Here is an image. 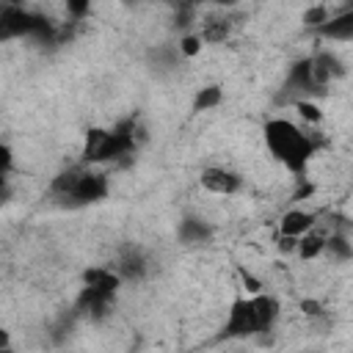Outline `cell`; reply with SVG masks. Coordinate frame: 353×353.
<instances>
[{
	"mask_svg": "<svg viewBox=\"0 0 353 353\" xmlns=\"http://www.w3.org/2000/svg\"><path fill=\"white\" fill-rule=\"evenodd\" d=\"M6 179H8V176H0V185H3V182H6Z\"/></svg>",
	"mask_w": 353,
	"mask_h": 353,
	"instance_id": "obj_24",
	"label": "cell"
},
{
	"mask_svg": "<svg viewBox=\"0 0 353 353\" xmlns=\"http://www.w3.org/2000/svg\"><path fill=\"white\" fill-rule=\"evenodd\" d=\"M309 229H314V212H309V210L292 207V210H287V212L279 218V237L298 240V237H303Z\"/></svg>",
	"mask_w": 353,
	"mask_h": 353,
	"instance_id": "obj_9",
	"label": "cell"
},
{
	"mask_svg": "<svg viewBox=\"0 0 353 353\" xmlns=\"http://www.w3.org/2000/svg\"><path fill=\"white\" fill-rule=\"evenodd\" d=\"M301 309H303V314H309V317H317V314H323V303H320V301H314V298H306V301H301Z\"/></svg>",
	"mask_w": 353,
	"mask_h": 353,
	"instance_id": "obj_20",
	"label": "cell"
},
{
	"mask_svg": "<svg viewBox=\"0 0 353 353\" xmlns=\"http://www.w3.org/2000/svg\"><path fill=\"white\" fill-rule=\"evenodd\" d=\"M143 138V130L138 127L135 119H124L116 127H91L85 132L83 149H80V160L83 163H113L121 157H132V152L138 149Z\"/></svg>",
	"mask_w": 353,
	"mask_h": 353,
	"instance_id": "obj_3",
	"label": "cell"
},
{
	"mask_svg": "<svg viewBox=\"0 0 353 353\" xmlns=\"http://www.w3.org/2000/svg\"><path fill=\"white\" fill-rule=\"evenodd\" d=\"M52 22L25 6H3L0 8V41L22 39V36H50Z\"/></svg>",
	"mask_w": 353,
	"mask_h": 353,
	"instance_id": "obj_5",
	"label": "cell"
},
{
	"mask_svg": "<svg viewBox=\"0 0 353 353\" xmlns=\"http://www.w3.org/2000/svg\"><path fill=\"white\" fill-rule=\"evenodd\" d=\"M229 30H232V25H229L226 19H215V22H207V25L199 30V36H201L204 44H221V41L229 36Z\"/></svg>",
	"mask_w": 353,
	"mask_h": 353,
	"instance_id": "obj_15",
	"label": "cell"
},
{
	"mask_svg": "<svg viewBox=\"0 0 353 353\" xmlns=\"http://www.w3.org/2000/svg\"><path fill=\"white\" fill-rule=\"evenodd\" d=\"M212 237V226L201 218H185L179 223V240L182 243H207Z\"/></svg>",
	"mask_w": 353,
	"mask_h": 353,
	"instance_id": "obj_12",
	"label": "cell"
},
{
	"mask_svg": "<svg viewBox=\"0 0 353 353\" xmlns=\"http://www.w3.org/2000/svg\"><path fill=\"white\" fill-rule=\"evenodd\" d=\"M0 353H17V350H14V347H6V350H0Z\"/></svg>",
	"mask_w": 353,
	"mask_h": 353,
	"instance_id": "obj_23",
	"label": "cell"
},
{
	"mask_svg": "<svg viewBox=\"0 0 353 353\" xmlns=\"http://www.w3.org/2000/svg\"><path fill=\"white\" fill-rule=\"evenodd\" d=\"M331 14H334V11H331L328 6H323V3H320V6H309V8H306V14H303V25H306V28H312V30H317V28H320Z\"/></svg>",
	"mask_w": 353,
	"mask_h": 353,
	"instance_id": "obj_17",
	"label": "cell"
},
{
	"mask_svg": "<svg viewBox=\"0 0 353 353\" xmlns=\"http://www.w3.org/2000/svg\"><path fill=\"white\" fill-rule=\"evenodd\" d=\"M325 251H331V254H334L336 259H342V262H347V259L353 256V248H350V243H347L345 234H331L328 243H325Z\"/></svg>",
	"mask_w": 353,
	"mask_h": 353,
	"instance_id": "obj_16",
	"label": "cell"
},
{
	"mask_svg": "<svg viewBox=\"0 0 353 353\" xmlns=\"http://www.w3.org/2000/svg\"><path fill=\"white\" fill-rule=\"evenodd\" d=\"M66 11H72L74 19H80L83 14H88V3H66Z\"/></svg>",
	"mask_w": 353,
	"mask_h": 353,
	"instance_id": "obj_21",
	"label": "cell"
},
{
	"mask_svg": "<svg viewBox=\"0 0 353 353\" xmlns=\"http://www.w3.org/2000/svg\"><path fill=\"white\" fill-rule=\"evenodd\" d=\"M201 47H204V41H201L199 33H185V36L179 39V44H176V50H179L182 58H196V55L201 52Z\"/></svg>",
	"mask_w": 353,
	"mask_h": 353,
	"instance_id": "obj_18",
	"label": "cell"
},
{
	"mask_svg": "<svg viewBox=\"0 0 353 353\" xmlns=\"http://www.w3.org/2000/svg\"><path fill=\"white\" fill-rule=\"evenodd\" d=\"M317 33L323 39H331V41H350L353 39V8H345L339 14H331L317 28Z\"/></svg>",
	"mask_w": 353,
	"mask_h": 353,
	"instance_id": "obj_10",
	"label": "cell"
},
{
	"mask_svg": "<svg viewBox=\"0 0 353 353\" xmlns=\"http://www.w3.org/2000/svg\"><path fill=\"white\" fill-rule=\"evenodd\" d=\"M14 171V152L8 143L0 141V176H8Z\"/></svg>",
	"mask_w": 353,
	"mask_h": 353,
	"instance_id": "obj_19",
	"label": "cell"
},
{
	"mask_svg": "<svg viewBox=\"0 0 353 353\" xmlns=\"http://www.w3.org/2000/svg\"><path fill=\"white\" fill-rule=\"evenodd\" d=\"M221 102H223L221 85H204V88H199V94L193 97V110H196V113H204V110L218 108Z\"/></svg>",
	"mask_w": 353,
	"mask_h": 353,
	"instance_id": "obj_13",
	"label": "cell"
},
{
	"mask_svg": "<svg viewBox=\"0 0 353 353\" xmlns=\"http://www.w3.org/2000/svg\"><path fill=\"white\" fill-rule=\"evenodd\" d=\"M50 190L55 196H61L63 201H69V204H97V201L108 199L110 182H108V174H102V171L69 168V171H61L52 179Z\"/></svg>",
	"mask_w": 353,
	"mask_h": 353,
	"instance_id": "obj_4",
	"label": "cell"
},
{
	"mask_svg": "<svg viewBox=\"0 0 353 353\" xmlns=\"http://www.w3.org/2000/svg\"><path fill=\"white\" fill-rule=\"evenodd\" d=\"M309 66H312V80H314V85H317L320 91H325L328 83H334L336 77L345 74L342 61H339L334 52H328V50H320V52L309 55Z\"/></svg>",
	"mask_w": 353,
	"mask_h": 353,
	"instance_id": "obj_8",
	"label": "cell"
},
{
	"mask_svg": "<svg viewBox=\"0 0 353 353\" xmlns=\"http://www.w3.org/2000/svg\"><path fill=\"white\" fill-rule=\"evenodd\" d=\"M325 243H328V234L320 232V229H309L303 237L295 240V254L301 259H317L320 254H325Z\"/></svg>",
	"mask_w": 353,
	"mask_h": 353,
	"instance_id": "obj_11",
	"label": "cell"
},
{
	"mask_svg": "<svg viewBox=\"0 0 353 353\" xmlns=\"http://www.w3.org/2000/svg\"><path fill=\"white\" fill-rule=\"evenodd\" d=\"M6 347H11V334L0 325V350H6Z\"/></svg>",
	"mask_w": 353,
	"mask_h": 353,
	"instance_id": "obj_22",
	"label": "cell"
},
{
	"mask_svg": "<svg viewBox=\"0 0 353 353\" xmlns=\"http://www.w3.org/2000/svg\"><path fill=\"white\" fill-rule=\"evenodd\" d=\"M119 287H121V276L116 270H110V268L91 265V268L83 270V290H88V292H97V295L113 301V295L119 292Z\"/></svg>",
	"mask_w": 353,
	"mask_h": 353,
	"instance_id": "obj_7",
	"label": "cell"
},
{
	"mask_svg": "<svg viewBox=\"0 0 353 353\" xmlns=\"http://www.w3.org/2000/svg\"><path fill=\"white\" fill-rule=\"evenodd\" d=\"M295 113L301 116L303 124H309V130H314L317 124H323V116H325L314 99H295Z\"/></svg>",
	"mask_w": 353,
	"mask_h": 353,
	"instance_id": "obj_14",
	"label": "cell"
},
{
	"mask_svg": "<svg viewBox=\"0 0 353 353\" xmlns=\"http://www.w3.org/2000/svg\"><path fill=\"white\" fill-rule=\"evenodd\" d=\"M262 138H265V146H268L270 157L276 163H281L295 176L306 174L314 152L320 149V141L314 138V130H303V127H298L295 121H290L284 116L268 119L265 127H262Z\"/></svg>",
	"mask_w": 353,
	"mask_h": 353,
	"instance_id": "obj_1",
	"label": "cell"
},
{
	"mask_svg": "<svg viewBox=\"0 0 353 353\" xmlns=\"http://www.w3.org/2000/svg\"><path fill=\"white\" fill-rule=\"evenodd\" d=\"M279 314H281L279 298H273L268 292L240 295L226 309V320L221 325V339H251L256 334H265L276 325Z\"/></svg>",
	"mask_w": 353,
	"mask_h": 353,
	"instance_id": "obj_2",
	"label": "cell"
},
{
	"mask_svg": "<svg viewBox=\"0 0 353 353\" xmlns=\"http://www.w3.org/2000/svg\"><path fill=\"white\" fill-rule=\"evenodd\" d=\"M199 185L212 196H234L243 188V179L223 165H207L199 174Z\"/></svg>",
	"mask_w": 353,
	"mask_h": 353,
	"instance_id": "obj_6",
	"label": "cell"
}]
</instances>
